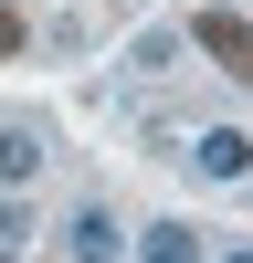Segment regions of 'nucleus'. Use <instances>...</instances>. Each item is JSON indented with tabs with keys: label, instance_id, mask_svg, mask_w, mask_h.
Listing matches in <instances>:
<instances>
[{
	"label": "nucleus",
	"instance_id": "nucleus-4",
	"mask_svg": "<svg viewBox=\"0 0 253 263\" xmlns=\"http://www.w3.org/2000/svg\"><path fill=\"white\" fill-rule=\"evenodd\" d=\"M63 242H74V263H116V211H74V221H63Z\"/></svg>",
	"mask_w": 253,
	"mask_h": 263
},
{
	"label": "nucleus",
	"instance_id": "nucleus-2",
	"mask_svg": "<svg viewBox=\"0 0 253 263\" xmlns=\"http://www.w3.org/2000/svg\"><path fill=\"white\" fill-rule=\"evenodd\" d=\"M179 158L201 168V179H243V168H253V137H243V126H201Z\"/></svg>",
	"mask_w": 253,
	"mask_h": 263
},
{
	"label": "nucleus",
	"instance_id": "nucleus-5",
	"mask_svg": "<svg viewBox=\"0 0 253 263\" xmlns=\"http://www.w3.org/2000/svg\"><path fill=\"white\" fill-rule=\"evenodd\" d=\"M137 263H201V232L190 221H148L137 232Z\"/></svg>",
	"mask_w": 253,
	"mask_h": 263
},
{
	"label": "nucleus",
	"instance_id": "nucleus-1",
	"mask_svg": "<svg viewBox=\"0 0 253 263\" xmlns=\"http://www.w3.org/2000/svg\"><path fill=\"white\" fill-rule=\"evenodd\" d=\"M179 42H201V53L222 63L232 84H253V21H243V11H201V21H190Z\"/></svg>",
	"mask_w": 253,
	"mask_h": 263
},
{
	"label": "nucleus",
	"instance_id": "nucleus-9",
	"mask_svg": "<svg viewBox=\"0 0 253 263\" xmlns=\"http://www.w3.org/2000/svg\"><path fill=\"white\" fill-rule=\"evenodd\" d=\"M222 263H253V242H243V253H222Z\"/></svg>",
	"mask_w": 253,
	"mask_h": 263
},
{
	"label": "nucleus",
	"instance_id": "nucleus-3",
	"mask_svg": "<svg viewBox=\"0 0 253 263\" xmlns=\"http://www.w3.org/2000/svg\"><path fill=\"white\" fill-rule=\"evenodd\" d=\"M42 147H53V137H42L32 116H0V190H21V179H32V168H42Z\"/></svg>",
	"mask_w": 253,
	"mask_h": 263
},
{
	"label": "nucleus",
	"instance_id": "nucleus-7",
	"mask_svg": "<svg viewBox=\"0 0 253 263\" xmlns=\"http://www.w3.org/2000/svg\"><path fill=\"white\" fill-rule=\"evenodd\" d=\"M32 242V200H21V190H0V253H21Z\"/></svg>",
	"mask_w": 253,
	"mask_h": 263
},
{
	"label": "nucleus",
	"instance_id": "nucleus-10",
	"mask_svg": "<svg viewBox=\"0 0 253 263\" xmlns=\"http://www.w3.org/2000/svg\"><path fill=\"white\" fill-rule=\"evenodd\" d=\"M0 263H21V253H0Z\"/></svg>",
	"mask_w": 253,
	"mask_h": 263
},
{
	"label": "nucleus",
	"instance_id": "nucleus-8",
	"mask_svg": "<svg viewBox=\"0 0 253 263\" xmlns=\"http://www.w3.org/2000/svg\"><path fill=\"white\" fill-rule=\"evenodd\" d=\"M0 53H21V21H11V11H0Z\"/></svg>",
	"mask_w": 253,
	"mask_h": 263
},
{
	"label": "nucleus",
	"instance_id": "nucleus-6",
	"mask_svg": "<svg viewBox=\"0 0 253 263\" xmlns=\"http://www.w3.org/2000/svg\"><path fill=\"white\" fill-rule=\"evenodd\" d=\"M169 63H179V32H137V42H127V74H137V84H158Z\"/></svg>",
	"mask_w": 253,
	"mask_h": 263
},
{
	"label": "nucleus",
	"instance_id": "nucleus-11",
	"mask_svg": "<svg viewBox=\"0 0 253 263\" xmlns=\"http://www.w3.org/2000/svg\"><path fill=\"white\" fill-rule=\"evenodd\" d=\"M243 179H253V168H243Z\"/></svg>",
	"mask_w": 253,
	"mask_h": 263
}]
</instances>
